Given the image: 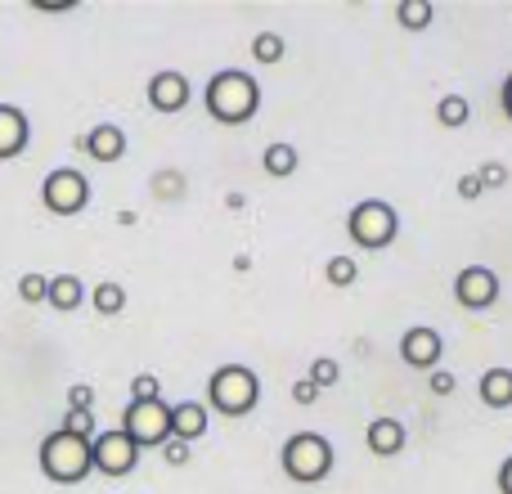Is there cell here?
<instances>
[{
  "label": "cell",
  "instance_id": "1",
  "mask_svg": "<svg viewBox=\"0 0 512 494\" xmlns=\"http://www.w3.org/2000/svg\"><path fill=\"white\" fill-rule=\"evenodd\" d=\"M203 104L212 113V122L221 126H248L261 108V86H256L252 72H239V68H225L207 81L203 90Z\"/></svg>",
  "mask_w": 512,
  "mask_h": 494
},
{
  "label": "cell",
  "instance_id": "2",
  "mask_svg": "<svg viewBox=\"0 0 512 494\" xmlns=\"http://www.w3.org/2000/svg\"><path fill=\"white\" fill-rule=\"evenodd\" d=\"M207 405L225 418H248L261 405V378H256L248 364H221L207 378Z\"/></svg>",
  "mask_w": 512,
  "mask_h": 494
},
{
  "label": "cell",
  "instance_id": "3",
  "mask_svg": "<svg viewBox=\"0 0 512 494\" xmlns=\"http://www.w3.org/2000/svg\"><path fill=\"white\" fill-rule=\"evenodd\" d=\"M279 463H283V477L288 481H297V486H319V481L333 472L337 454H333V441H328V436L297 432V436H288Z\"/></svg>",
  "mask_w": 512,
  "mask_h": 494
},
{
  "label": "cell",
  "instance_id": "4",
  "mask_svg": "<svg viewBox=\"0 0 512 494\" xmlns=\"http://www.w3.org/2000/svg\"><path fill=\"white\" fill-rule=\"evenodd\" d=\"M36 463H41L45 481H54V486H81V481L95 472V463H90V441H77V436H68V432L45 436Z\"/></svg>",
  "mask_w": 512,
  "mask_h": 494
},
{
  "label": "cell",
  "instance_id": "5",
  "mask_svg": "<svg viewBox=\"0 0 512 494\" xmlns=\"http://www.w3.org/2000/svg\"><path fill=\"white\" fill-rule=\"evenodd\" d=\"M346 234H351V243L364 247V252H382V247L396 243L400 216H396V207L382 203V198H364V203H355L351 216H346Z\"/></svg>",
  "mask_w": 512,
  "mask_h": 494
},
{
  "label": "cell",
  "instance_id": "6",
  "mask_svg": "<svg viewBox=\"0 0 512 494\" xmlns=\"http://www.w3.org/2000/svg\"><path fill=\"white\" fill-rule=\"evenodd\" d=\"M122 432L135 450H162L171 441V405L167 400H131L122 414Z\"/></svg>",
  "mask_w": 512,
  "mask_h": 494
},
{
  "label": "cell",
  "instance_id": "7",
  "mask_svg": "<svg viewBox=\"0 0 512 494\" xmlns=\"http://www.w3.org/2000/svg\"><path fill=\"white\" fill-rule=\"evenodd\" d=\"M41 203L50 216H77L90 203V180L77 167H59L41 180Z\"/></svg>",
  "mask_w": 512,
  "mask_h": 494
},
{
  "label": "cell",
  "instance_id": "8",
  "mask_svg": "<svg viewBox=\"0 0 512 494\" xmlns=\"http://www.w3.org/2000/svg\"><path fill=\"white\" fill-rule=\"evenodd\" d=\"M90 463H95V472H104V477H126V472H135V463H140V450H135V441L117 427V432H99L95 441H90Z\"/></svg>",
  "mask_w": 512,
  "mask_h": 494
},
{
  "label": "cell",
  "instance_id": "9",
  "mask_svg": "<svg viewBox=\"0 0 512 494\" xmlns=\"http://www.w3.org/2000/svg\"><path fill=\"white\" fill-rule=\"evenodd\" d=\"M454 301L463 310H490L499 301V274L490 265H468L454 279Z\"/></svg>",
  "mask_w": 512,
  "mask_h": 494
},
{
  "label": "cell",
  "instance_id": "10",
  "mask_svg": "<svg viewBox=\"0 0 512 494\" xmlns=\"http://www.w3.org/2000/svg\"><path fill=\"white\" fill-rule=\"evenodd\" d=\"M441 355H445V337L436 333L432 324H414L405 337H400V360H405L409 369L432 373L436 364H441Z\"/></svg>",
  "mask_w": 512,
  "mask_h": 494
},
{
  "label": "cell",
  "instance_id": "11",
  "mask_svg": "<svg viewBox=\"0 0 512 494\" xmlns=\"http://www.w3.org/2000/svg\"><path fill=\"white\" fill-rule=\"evenodd\" d=\"M189 95H194V86H189L185 72H153L149 77V104L158 113H180L189 104Z\"/></svg>",
  "mask_w": 512,
  "mask_h": 494
},
{
  "label": "cell",
  "instance_id": "12",
  "mask_svg": "<svg viewBox=\"0 0 512 494\" xmlns=\"http://www.w3.org/2000/svg\"><path fill=\"white\" fill-rule=\"evenodd\" d=\"M81 153H90L95 162H104V167H113V162L126 158V131L113 122H99L90 126L86 135H81Z\"/></svg>",
  "mask_w": 512,
  "mask_h": 494
},
{
  "label": "cell",
  "instance_id": "13",
  "mask_svg": "<svg viewBox=\"0 0 512 494\" xmlns=\"http://www.w3.org/2000/svg\"><path fill=\"white\" fill-rule=\"evenodd\" d=\"M32 140V122L18 104H0V162H14Z\"/></svg>",
  "mask_w": 512,
  "mask_h": 494
},
{
  "label": "cell",
  "instance_id": "14",
  "mask_svg": "<svg viewBox=\"0 0 512 494\" xmlns=\"http://www.w3.org/2000/svg\"><path fill=\"white\" fill-rule=\"evenodd\" d=\"M409 432L400 418H373L369 432H364V445H369V454H378V459H396L400 450H405Z\"/></svg>",
  "mask_w": 512,
  "mask_h": 494
},
{
  "label": "cell",
  "instance_id": "15",
  "mask_svg": "<svg viewBox=\"0 0 512 494\" xmlns=\"http://www.w3.org/2000/svg\"><path fill=\"white\" fill-rule=\"evenodd\" d=\"M171 436L185 445L203 441L207 436V405H198V400H180V405H171Z\"/></svg>",
  "mask_w": 512,
  "mask_h": 494
},
{
  "label": "cell",
  "instance_id": "16",
  "mask_svg": "<svg viewBox=\"0 0 512 494\" xmlns=\"http://www.w3.org/2000/svg\"><path fill=\"white\" fill-rule=\"evenodd\" d=\"M477 396H481V405H490V409H512V369H504V364L486 369Z\"/></svg>",
  "mask_w": 512,
  "mask_h": 494
},
{
  "label": "cell",
  "instance_id": "17",
  "mask_svg": "<svg viewBox=\"0 0 512 494\" xmlns=\"http://www.w3.org/2000/svg\"><path fill=\"white\" fill-rule=\"evenodd\" d=\"M45 301H50L59 315H72V310L86 301V283H81L77 274H54V279H50V297H45Z\"/></svg>",
  "mask_w": 512,
  "mask_h": 494
},
{
  "label": "cell",
  "instance_id": "18",
  "mask_svg": "<svg viewBox=\"0 0 512 494\" xmlns=\"http://www.w3.org/2000/svg\"><path fill=\"white\" fill-rule=\"evenodd\" d=\"M261 167H265V176H274V180H288L292 171L301 167V153H297V144H265V153H261Z\"/></svg>",
  "mask_w": 512,
  "mask_h": 494
},
{
  "label": "cell",
  "instance_id": "19",
  "mask_svg": "<svg viewBox=\"0 0 512 494\" xmlns=\"http://www.w3.org/2000/svg\"><path fill=\"white\" fill-rule=\"evenodd\" d=\"M432 18H436L432 0H400V5H396V23L405 27V32H427V27H432Z\"/></svg>",
  "mask_w": 512,
  "mask_h": 494
},
{
  "label": "cell",
  "instance_id": "20",
  "mask_svg": "<svg viewBox=\"0 0 512 494\" xmlns=\"http://www.w3.org/2000/svg\"><path fill=\"white\" fill-rule=\"evenodd\" d=\"M472 117V104L463 95H445L441 104H436V122L445 126V131H459V126H468Z\"/></svg>",
  "mask_w": 512,
  "mask_h": 494
},
{
  "label": "cell",
  "instance_id": "21",
  "mask_svg": "<svg viewBox=\"0 0 512 494\" xmlns=\"http://www.w3.org/2000/svg\"><path fill=\"white\" fill-rule=\"evenodd\" d=\"M90 306H95L99 315H122L126 310V288L122 283H99V288H90Z\"/></svg>",
  "mask_w": 512,
  "mask_h": 494
},
{
  "label": "cell",
  "instance_id": "22",
  "mask_svg": "<svg viewBox=\"0 0 512 494\" xmlns=\"http://www.w3.org/2000/svg\"><path fill=\"white\" fill-rule=\"evenodd\" d=\"M283 54H288V45H283V36H279V32H261V36H252V59H256V63H265V68H270V63H279Z\"/></svg>",
  "mask_w": 512,
  "mask_h": 494
},
{
  "label": "cell",
  "instance_id": "23",
  "mask_svg": "<svg viewBox=\"0 0 512 494\" xmlns=\"http://www.w3.org/2000/svg\"><path fill=\"white\" fill-rule=\"evenodd\" d=\"M355 274H360V265H355V256H346V252H337L333 261L324 265V279L333 283V288H351Z\"/></svg>",
  "mask_w": 512,
  "mask_h": 494
},
{
  "label": "cell",
  "instance_id": "24",
  "mask_svg": "<svg viewBox=\"0 0 512 494\" xmlns=\"http://www.w3.org/2000/svg\"><path fill=\"white\" fill-rule=\"evenodd\" d=\"M50 297V279H45V274H23V279H18V301H27V306H41V301Z\"/></svg>",
  "mask_w": 512,
  "mask_h": 494
},
{
  "label": "cell",
  "instance_id": "25",
  "mask_svg": "<svg viewBox=\"0 0 512 494\" xmlns=\"http://www.w3.org/2000/svg\"><path fill=\"white\" fill-rule=\"evenodd\" d=\"M59 432L77 436V441H95L99 427H95V414H77V409H68V414H63V427H59Z\"/></svg>",
  "mask_w": 512,
  "mask_h": 494
},
{
  "label": "cell",
  "instance_id": "26",
  "mask_svg": "<svg viewBox=\"0 0 512 494\" xmlns=\"http://www.w3.org/2000/svg\"><path fill=\"white\" fill-rule=\"evenodd\" d=\"M310 382H315V387H337V382H342V364L337 360H315L310 364Z\"/></svg>",
  "mask_w": 512,
  "mask_h": 494
},
{
  "label": "cell",
  "instance_id": "27",
  "mask_svg": "<svg viewBox=\"0 0 512 494\" xmlns=\"http://www.w3.org/2000/svg\"><path fill=\"white\" fill-rule=\"evenodd\" d=\"M131 400H162V382H158V373H140V378L131 382Z\"/></svg>",
  "mask_w": 512,
  "mask_h": 494
},
{
  "label": "cell",
  "instance_id": "28",
  "mask_svg": "<svg viewBox=\"0 0 512 494\" xmlns=\"http://www.w3.org/2000/svg\"><path fill=\"white\" fill-rule=\"evenodd\" d=\"M68 409H77V414H95V387H90V382H77V387L68 391Z\"/></svg>",
  "mask_w": 512,
  "mask_h": 494
},
{
  "label": "cell",
  "instance_id": "29",
  "mask_svg": "<svg viewBox=\"0 0 512 494\" xmlns=\"http://www.w3.org/2000/svg\"><path fill=\"white\" fill-rule=\"evenodd\" d=\"M477 176H481V185H486V189H504L508 185V167H504V162H486Z\"/></svg>",
  "mask_w": 512,
  "mask_h": 494
},
{
  "label": "cell",
  "instance_id": "30",
  "mask_svg": "<svg viewBox=\"0 0 512 494\" xmlns=\"http://www.w3.org/2000/svg\"><path fill=\"white\" fill-rule=\"evenodd\" d=\"M427 387H432V396H454V387H459V382H454V373L432 369V373H427Z\"/></svg>",
  "mask_w": 512,
  "mask_h": 494
},
{
  "label": "cell",
  "instance_id": "31",
  "mask_svg": "<svg viewBox=\"0 0 512 494\" xmlns=\"http://www.w3.org/2000/svg\"><path fill=\"white\" fill-rule=\"evenodd\" d=\"M162 459H167V468H185V463H189V445L171 436V441L162 445Z\"/></svg>",
  "mask_w": 512,
  "mask_h": 494
},
{
  "label": "cell",
  "instance_id": "32",
  "mask_svg": "<svg viewBox=\"0 0 512 494\" xmlns=\"http://www.w3.org/2000/svg\"><path fill=\"white\" fill-rule=\"evenodd\" d=\"M292 400H297V405H315V400H319V387H315L310 378L292 382Z\"/></svg>",
  "mask_w": 512,
  "mask_h": 494
},
{
  "label": "cell",
  "instance_id": "33",
  "mask_svg": "<svg viewBox=\"0 0 512 494\" xmlns=\"http://www.w3.org/2000/svg\"><path fill=\"white\" fill-rule=\"evenodd\" d=\"M481 189H486V185H481V176H477V171L459 180V198H463V203H477V198H481Z\"/></svg>",
  "mask_w": 512,
  "mask_h": 494
},
{
  "label": "cell",
  "instance_id": "34",
  "mask_svg": "<svg viewBox=\"0 0 512 494\" xmlns=\"http://www.w3.org/2000/svg\"><path fill=\"white\" fill-rule=\"evenodd\" d=\"M499 494H512V454L504 459V468H499Z\"/></svg>",
  "mask_w": 512,
  "mask_h": 494
},
{
  "label": "cell",
  "instance_id": "35",
  "mask_svg": "<svg viewBox=\"0 0 512 494\" xmlns=\"http://www.w3.org/2000/svg\"><path fill=\"white\" fill-rule=\"evenodd\" d=\"M499 99H504V113H508V122H512V72H508L504 90H499Z\"/></svg>",
  "mask_w": 512,
  "mask_h": 494
}]
</instances>
